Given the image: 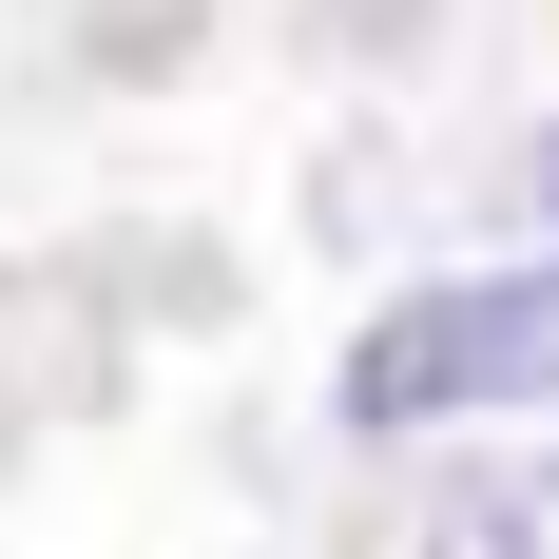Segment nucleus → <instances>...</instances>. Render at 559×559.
I'll return each mask as SVG.
<instances>
[{
	"label": "nucleus",
	"instance_id": "f257e3e1",
	"mask_svg": "<svg viewBox=\"0 0 559 559\" xmlns=\"http://www.w3.org/2000/svg\"><path fill=\"white\" fill-rule=\"evenodd\" d=\"M329 405L367 444L405 425H463V405H559V271H444V289H386L347 329Z\"/></svg>",
	"mask_w": 559,
	"mask_h": 559
}]
</instances>
